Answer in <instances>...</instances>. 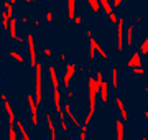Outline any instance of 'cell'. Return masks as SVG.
Wrapping results in <instances>:
<instances>
[{
  "mask_svg": "<svg viewBox=\"0 0 148 140\" xmlns=\"http://www.w3.org/2000/svg\"><path fill=\"white\" fill-rule=\"evenodd\" d=\"M35 68V102L40 107L43 104V65L38 63L33 66Z\"/></svg>",
  "mask_w": 148,
  "mask_h": 140,
  "instance_id": "1",
  "label": "cell"
},
{
  "mask_svg": "<svg viewBox=\"0 0 148 140\" xmlns=\"http://www.w3.org/2000/svg\"><path fill=\"white\" fill-rule=\"evenodd\" d=\"M27 101H28V107H30V120H32V125L36 129L40 125V117H38V106L35 102V97L32 94L27 96Z\"/></svg>",
  "mask_w": 148,
  "mask_h": 140,
  "instance_id": "2",
  "label": "cell"
},
{
  "mask_svg": "<svg viewBox=\"0 0 148 140\" xmlns=\"http://www.w3.org/2000/svg\"><path fill=\"white\" fill-rule=\"evenodd\" d=\"M76 73H77V66H76V63H66V71H64L63 84H61L64 89H69V86H71V79L74 78Z\"/></svg>",
  "mask_w": 148,
  "mask_h": 140,
  "instance_id": "3",
  "label": "cell"
},
{
  "mask_svg": "<svg viewBox=\"0 0 148 140\" xmlns=\"http://www.w3.org/2000/svg\"><path fill=\"white\" fill-rule=\"evenodd\" d=\"M27 45H28V54H30V65H36V46H35V36L33 33L27 35Z\"/></svg>",
  "mask_w": 148,
  "mask_h": 140,
  "instance_id": "4",
  "label": "cell"
},
{
  "mask_svg": "<svg viewBox=\"0 0 148 140\" xmlns=\"http://www.w3.org/2000/svg\"><path fill=\"white\" fill-rule=\"evenodd\" d=\"M5 8H3V12H2V27L5 28H8V23H10V18L13 16V5H12L8 0H5Z\"/></svg>",
  "mask_w": 148,
  "mask_h": 140,
  "instance_id": "5",
  "label": "cell"
},
{
  "mask_svg": "<svg viewBox=\"0 0 148 140\" xmlns=\"http://www.w3.org/2000/svg\"><path fill=\"white\" fill-rule=\"evenodd\" d=\"M117 51H123V18H119L117 22Z\"/></svg>",
  "mask_w": 148,
  "mask_h": 140,
  "instance_id": "6",
  "label": "cell"
},
{
  "mask_svg": "<svg viewBox=\"0 0 148 140\" xmlns=\"http://www.w3.org/2000/svg\"><path fill=\"white\" fill-rule=\"evenodd\" d=\"M109 87H110V82L106 79L99 84V96H101L102 104H109Z\"/></svg>",
  "mask_w": 148,
  "mask_h": 140,
  "instance_id": "7",
  "label": "cell"
},
{
  "mask_svg": "<svg viewBox=\"0 0 148 140\" xmlns=\"http://www.w3.org/2000/svg\"><path fill=\"white\" fill-rule=\"evenodd\" d=\"M64 114H66V117L71 120V124H73V127H81V122H79V119L74 115L73 112V109H71V102H66L64 104V107H63Z\"/></svg>",
  "mask_w": 148,
  "mask_h": 140,
  "instance_id": "8",
  "label": "cell"
},
{
  "mask_svg": "<svg viewBox=\"0 0 148 140\" xmlns=\"http://www.w3.org/2000/svg\"><path fill=\"white\" fill-rule=\"evenodd\" d=\"M45 119H46V124H48V130H49V134H51L49 139L56 140L58 139V132H56V125H54V120H53V117H51V114L45 112Z\"/></svg>",
  "mask_w": 148,
  "mask_h": 140,
  "instance_id": "9",
  "label": "cell"
},
{
  "mask_svg": "<svg viewBox=\"0 0 148 140\" xmlns=\"http://www.w3.org/2000/svg\"><path fill=\"white\" fill-rule=\"evenodd\" d=\"M143 61H142V54H140V51H135V53L128 58L127 61V68L128 69H132V68H138V66H142Z\"/></svg>",
  "mask_w": 148,
  "mask_h": 140,
  "instance_id": "10",
  "label": "cell"
},
{
  "mask_svg": "<svg viewBox=\"0 0 148 140\" xmlns=\"http://www.w3.org/2000/svg\"><path fill=\"white\" fill-rule=\"evenodd\" d=\"M115 104H117V109H119V114H120V119L123 120V124L128 122V110H127V107L123 106L122 97H115Z\"/></svg>",
  "mask_w": 148,
  "mask_h": 140,
  "instance_id": "11",
  "label": "cell"
},
{
  "mask_svg": "<svg viewBox=\"0 0 148 140\" xmlns=\"http://www.w3.org/2000/svg\"><path fill=\"white\" fill-rule=\"evenodd\" d=\"M3 102V109H5L7 112V117H8V124H15V110H13V106L10 104V101L8 99H5V101H2Z\"/></svg>",
  "mask_w": 148,
  "mask_h": 140,
  "instance_id": "12",
  "label": "cell"
},
{
  "mask_svg": "<svg viewBox=\"0 0 148 140\" xmlns=\"http://www.w3.org/2000/svg\"><path fill=\"white\" fill-rule=\"evenodd\" d=\"M48 74H49V79H51V86H53V89H56V87L61 86L59 78H58V74H56V68H54L53 65L48 66Z\"/></svg>",
  "mask_w": 148,
  "mask_h": 140,
  "instance_id": "13",
  "label": "cell"
},
{
  "mask_svg": "<svg viewBox=\"0 0 148 140\" xmlns=\"http://www.w3.org/2000/svg\"><path fill=\"white\" fill-rule=\"evenodd\" d=\"M15 127L18 129V134H20V139H23V140H30L32 137H30V134H28V130H27V127L23 125V120H15Z\"/></svg>",
  "mask_w": 148,
  "mask_h": 140,
  "instance_id": "14",
  "label": "cell"
},
{
  "mask_svg": "<svg viewBox=\"0 0 148 140\" xmlns=\"http://www.w3.org/2000/svg\"><path fill=\"white\" fill-rule=\"evenodd\" d=\"M61 91H59V87H56L53 91V101H54V110H56V114L61 112L63 110V106H61Z\"/></svg>",
  "mask_w": 148,
  "mask_h": 140,
  "instance_id": "15",
  "label": "cell"
},
{
  "mask_svg": "<svg viewBox=\"0 0 148 140\" xmlns=\"http://www.w3.org/2000/svg\"><path fill=\"white\" fill-rule=\"evenodd\" d=\"M7 30H8V36H10L12 40H16V38H18V35H16V18H13V16H12Z\"/></svg>",
  "mask_w": 148,
  "mask_h": 140,
  "instance_id": "16",
  "label": "cell"
},
{
  "mask_svg": "<svg viewBox=\"0 0 148 140\" xmlns=\"http://www.w3.org/2000/svg\"><path fill=\"white\" fill-rule=\"evenodd\" d=\"M119 68L117 66H114L110 69V74H112V89L114 91H119Z\"/></svg>",
  "mask_w": 148,
  "mask_h": 140,
  "instance_id": "17",
  "label": "cell"
},
{
  "mask_svg": "<svg viewBox=\"0 0 148 140\" xmlns=\"http://www.w3.org/2000/svg\"><path fill=\"white\" fill-rule=\"evenodd\" d=\"M115 127H117V139L123 140L125 139V129H123V120L122 119H117L115 120Z\"/></svg>",
  "mask_w": 148,
  "mask_h": 140,
  "instance_id": "18",
  "label": "cell"
},
{
  "mask_svg": "<svg viewBox=\"0 0 148 140\" xmlns=\"http://www.w3.org/2000/svg\"><path fill=\"white\" fill-rule=\"evenodd\" d=\"M89 46H90L89 61H94V59H95V46H97V40H95L94 36H89Z\"/></svg>",
  "mask_w": 148,
  "mask_h": 140,
  "instance_id": "19",
  "label": "cell"
},
{
  "mask_svg": "<svg viewBox=\"0 0 148 140\" xmlns=\"http://www.w3.org/2000/svg\"><path fill=\"white\" fill-rule=\"evenodd\" d=\"M76 16V0H68V18L73 22Z\"/></svg>",
  "mask_w": 148,
  "mask_h": 140,
  "instance_id": "20",
  "label": "cell"
},
{
  "mask_svg": "<svg viewBox=\"0 0 148 140\" xmlns=\"http://www.w3.org/2000/svg\"><path fill=\"white\" fill-rule=\"evenodd\" d=\"M101 2V10L106 12V15H110L114 12V7L110 5V0H99Z\"/></svg>",
  "mask_w": 148,
  "mask_h": 140,
  "instance_id": "21",
  "label": "cell"
},
{
  "mask_svg": "<svg viewBox=\"0 0 148 140\" xmlns=\"http://www.w3.org/2000/svg\"><path fill=\"white\" fill-rule=\"evenodd\" d=\"M8 56H10L13 61H16V63H20V65H25V58H23V54H20L18 51H10V53H8Z\"/></svg>",
  "mask_w": 148,
  "mask_h": 140,
  "instance_id": "22",
  "label": "cell"
},
{
  "mask_svg": "<svg viewBox=\"0 0 148 140\" xmlns=\"http://www.w3.org/2000/svg\"><path fill=\"white\" fill-rule=\"evenodd\" d=\"M86 2L89 3L90 10L94 12V13H99V12H101V2H99V0H86Z\"/></svg>",
  "mask_w": 148,
  "mask_h": 140,
  "instance_id": "23",
  "label": "cell"
},
{
  "mask_svg": "<svg viewBox=\"0 0 148 140\" xmlns=\"http://www.w3.org/2000/svg\"><path fill=\"white\" fill-rule=\"evenodd\" d=\"M8 139L10 140L18 139V132H16V129H15V124H8Z\"/></svg>",
  "mask_w": 148,
  "mask_h": 140,
  "instance_id": "24",
  "label": "cell"
},
{
  "mask_svg": "<svg viewBox=\"0 0 148 140\" xmlns=\"http://www.w3.org/2000/svg\"><path fill=\"white\" fill-rule=\"evenodd\" d=\"M95 53L99 54V56H101L102 59H109V54L106 53V49L102 48V45L99 43V41H97V46H95Z\"/></svg>",
  "mask_w": 148,
  "mask_h": 140,
  "instance_id": "25",
  "label": "cell"
},
{
  "mask_svg": "<svg viewBox=\"0 0 148 140\" xmlns=\"http://www.w3.org/2000/svg\"><path fill=\"white\" fill-rule=\"evenodd\" d=\"M140 54H142V56H147L148 54V35L142 43H140Z\"/></svg>",
  "mask_w": 148,
  "mask_h": 140,
  "instance_id": "26",
  "label": "cell"
},
{
  "mask_svg": "<svg viewBox=\"0 0 148 140\" xmlns=\"http://www.w3.org/2000/svg\"><path fill=\"white\" fill-rule=\"evenodd\" d=\"M133 45V25L127 27V46Z\"/></svg>",
  "mask_w": 148,
  "mask_h": 140,
  "instance_id": "27",
  "label": "cell"
},
{
  "mask_svg": "<svg viewBox=\"0 0 148 140\" xmlns=\"http://www.w3.org/2000/svg\"><path fill=\"white\" fill-rule=\"evenodd\" d=\"M59 124H61V130H63L64 134H68V132H69V125H68V120H66V117H64V119H59Z\"/></svg>",
  "mask_w": 148,
  "mask_h": 140,
  "instance_id": "28",
  "label": "cell"
},
{
  "mask_svg": "<svg viewBox=\"0 0 148 140\" xmlns=\"http://www.w3.org/2000/svg\"><path fill=\"white\" fill-rule=\"evenodd\" d=\"M45 22L46 23H53L54 22V13L51 10H48L46 13H45Z\"/></svg>",
  "mask_w": 148,
  "mask_h": 140,
  "instance_id": "29",
  "label": "cell"
},
{
  "mask_svg": "<svg viewBox=\"0 0 148 140\" xmlns=\"http://www.w3.org/2000/svg\"><path fill=\"white\" fill-rule=\"evenodd\" d=\"M107 16H109V22H110V25H117V22H119V16H117L114 12H112L110 15H107Z\"/></svg>",
  "mask_w": 148,
  "mask_h": 140,
  "instance_id": "30",
  "label": "cell"
},
{
  "mask_svg": "<svg viewBox=\"0 0 148 140\" xmlns=\"http://www.w3.org/2000/svg\"><path fill=\"white\" fill-rule=\"evenodd\" d=\"M132 73L133 74H138V76H143L145 74V69H143V66H138V68H132Z\"/></svg>",
  "mask_w": 148,
  "mask_h": 140,
  "instance_id": "31",
  "label": "cell"
},
{
  "mask_svg": "<svg viewBox=\"0 0 148 140\" xmlns=\"http://www.w3.org/2000/svg\"><path fill=\"white\" fill-rule=\"evenodd\" d=\"M87 129H89V127H86V125L81 129V135H79L81 140H86V139H87Z\"/></svg>",
  "mask_w": 148,
  "mask_h": 140,
  "instance_id": "32",
  "label": "cell"
},
{
  "mask_svg": "<svg viewBox=\"0 0 148 140\" xmlns=\"http://www.w3.org/2000/svg\"><path fill=\"white\" fill-rule=\"evenodd\" d=\"M82 18H84V16H81V15H76V16L73 18V22L76 23L77 27H79V25H82Z\"/></svg>",
  "mask_w": 148,
  "mask_h": 140,
  "instance_id": "33",
  "label": "cell"
},
{
  "mask_svg": "<svg viewBox=\"0 0 148 140\" xmlns=\"http://www.w3.org/2000/svg\"><path fill=\"white\" fill-rule=\"evenodd\" d=\"M43 54H45L46 58H51V56H53V49L51 48H43Z\"/></svg>",
  "mask_w": 148,
  "mask_h": 140,
  "instance_id": "34",
  "label": "cell"
},
{
  "mask_svg": "<svg viewBox=\"0 0 148 140\" xmlns=\"http://www.w3.org/2000/svg\"><path fill=\"white\" fill-rule=\"evenodd\" d=\"M59 61H61V63H64V65L68 63V56H66V53H59Z\"/></svg>",
  "mask_w": 148,
  "mask_h": 140,
  "instance_id": "35",
  "label": "cell"
},
{
  "mask_svg": "<svg viewBox=\"0 0 148 140\" xmlns=\"http://www.w3.org/2000/svg\"><path fill=\"white\" fill-rule=\"evenodd\" d=\"M16 41H18L20 45H25V41H27V38H21V36H18V38H16Z\"/></svg>",
  "mask_w": 148,
  "mask_h": 140,
  "instance_id": "36",
  "label": "cell"
},
{
  "mask_svg": "<svg viewBox=\"0 0 148 140\" xmlns=\"http://www.w3.org/2000/svg\"><path fill=\"white\" fill-rule=\"evenodd\" d=\"M86 36H87V38L92 36V28H87V30H86Z\"/></svg>",
  "mask_w": 148,
  "mask_h": 140,
  "instance_id": "37",
  "label": "cell"
},
{
  "mask_svg": "<svg viewBox=\"0 0 148 140\" xmlns=\"http://www.w3.org/2000/svg\"><path fill=\"white\" fill-rule=\"evenodd\" d=\"M21 23H23V25H27L28 23V16H21V20H20Z\"/></svg>",
  "mask_w": 148,
  "mask_h": 140,
  "instance_id": "38",
  "label": "cell"
},
{
  "mask_svg": "<svg viewBox=\"0 0 148 140\" xmlns=\"http://www.w3.org/2000/svg\"><path fill=\"white\" fill-rule=\"evenodd\" d=\"M35 27H40V25H41V20H40V18H35Z\"/></svg>",
  "mask_w": 148,
  "mask_h": 140,
  "instance_id": "39",
  "label": "cell"
},
{
  "mask_svg": "<svg viewBox=\"0 0 148 140\" xmlns=\"http://www.w3.org/2000/svg\"><path fill=\"white\" fill-rule=\"evenodd\" d=\"M66 97H68V99H73V97H74V92L68 89V96H66Z\"/></svg>",
  "mask_w": 148,
  "mask_h": 140,
  "instance_id": "40",
  "label": "cell"
},
{
  "mask_svg": "<svg viewBox=\"0 0 148 140\" xmlns=\"http://www.w3.org/2000/svg\"><path fill=\"white\" fill-rule=\"evenodd\" d=\"M7 99V94L5 92H0V101H5Z\"/></svg>",
  "mask_w": 148,
  "mask_h": 140,
  "instance_id": "41",
  "label": "cell"
},
{
  "mask_svg": "<svg viewBox=\"0 0 148 140\" xmlns=\"http://www.w3.org/2000/svg\"><path fill=\"white\" fill-rule=\"evenodd\" d=\"M143 22V16H137V20H135V23H142Z\"/></svg>",
  "mask_w": 148,
  "mask_h": 140,
  "instance_id": "42",
  "label": "cell"
},
{
  "mask_svg": "<svg viewBox=\"0 0 148 140\" xmlns=\"http://www.w3.org/2000/svg\"><path fill=\"white\" fill-rule=\"evenodd\" d=\"M8 2H10L12 5H15V3H16V0H8Z\"/></svg>",
  "mask_w": 148,
  "mask_h": 140,
  "instance_id": "43",
  "label": "cell"
},
{
  "mask_svg": "<svg viewBox=\"0 0 148 140\" xmlns=\"http://www.w3.org/2000/svg\"><path fill=\"white\" fill-rule=\"evenodd\" d=\"M145 119H147V124H148V110L145 112Z\"/></svg>",
  "mask_w": 148,
  "mask_h": 140,
  "instance_id": "44",
  "label": "cell"
},
{
  "mask_svg": "<svg viewBox=\"0 0 148 140\" xmlns=\"http://www.w3.org/2000/svg\"><path fill=\"white\" fill-rule=\"evenodd\" d=\"M0 22H2V12H0Z\"/></svg>",
  "mask_w": 148,
  "mask_h": 140,
  "instance_id": "45",
  "label": "cell"
},
{
  "mask_svg": "<svg viewBox=\"0 0 148 140\" xmlns=\"http://www.w3.org/2000/svg\"><path fill=\"white\" fill-rule=\"evenodd\" d=\"M0 87H2V78H0Z\"/></svg>",
  "mask_w": 148,
  "mask_h": 140,
  "instance_id": "46",
  "label": "cell"
}]
</instances>
